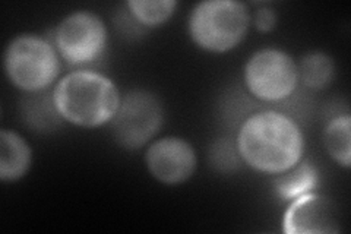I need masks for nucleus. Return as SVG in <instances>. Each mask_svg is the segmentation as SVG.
Here are the masks:
<instances>
[{"label":"nucleus","instance_id":"3","mask_svg":"<svg viewBox=\"0 0 351 234\" xmlns=\"http://www.w3.org/2000/svg\"><path fill=\"white\" fill-rule=\"evenodd\" d=\"M252 22L250 10L237 0H206L189 15L188 28L197 47L221 54L232 51L245 40Z\"/></svg>","mask_w":351,"mask_h":234},{"label":"nucleus","instance_id":"16","mask_svg":"<svg viewBox=\"0 0 351 234\" xmlns=\"http://www.w3.org/2000/svg\"><path fill=\"white\" fill-rule=\"evenodd\" d=\"M210 160L214 169L219 173H234L240 169L241 164H245L241 160L236 141L228 138H221L213 143L210 151Z\"/></svg>","mask_w":351,"mask_h":234},{"label":"nucleus","instance_id":"10","mask_svg":"<svg viewBox=\"0 0 351 234\" xmlns=\"http://www.w3.org/2000/svg\"><path fill=\"white\" fill-rule=\"evenodd\" d=\"M19 116L22 124L29 130L43 135L58 132L64 121L54 104L53 91L47 93V90L22 95L19 100Z\"/></svg>","mask_w":351,"mask_h":234},{"label":"nucleus","instance_id":"15","mask_svg":"<svg viewBox=\"0 0 351 234\" xmlns=\"http://www.w3.org/2000/svg\"><path fill=\"white\" fill-rule=\"evenodd\" d=\"M174 0H128L126 9L144 28L160 27L174 15L178 9Z\"/></svg>","mask_w":351,"mask_h":234},{"label":"nucleus","instance_id":"9","mask_svg":"<svg viewBox=\"0 0 351 234\" xmlns=\"http://www.w3.org/2000/svg\"><path fill=\"white\" fill-rule=\"evenodd\" d=\"M282 226L287 234H337L341 220L332 199L311 192L291 200Z\"/></svg>","mask_w":351,"mask_h":234},{"label":"nucleus","instance_id":"6","mask_svg":"<svg viewBox=\"0 0 351 234\" xmlns=\"http://www.w3.org/2000/svg\"><path fill=\"white\" fill-rule=\"evenodd\" d=\"M249 93L265 103H281L299 85L298 62L284 50L267 47L255 51L245 66Z\"/></svg>","mask_w":351,"mask_h":234},{"label":"nucleus","instance_id":"14","mask_svg":"<svg viewBox=\"0 0 351 234\" xmlns=\"http://www.w3.org/2000/svg\"><path fill=\"white\" fill-rule=\"evenodd\" d=\"M325 150L338 165L350 169L351 165V116L338 115L328 121L324 129Z\"/></svg>","mask_w":351,"mask_h":234},{"label":"nucleus","instance_id":"4","mask_svg":"<svg viewBox=\"0 0 351 234\" xmlns=\"http://www.w3.org/2000/svg\"><path fill=\"white\" fill-rule=\"evenodd\" d=\"M60 56L54 44L36 34L9 41L3 54L8 80L22 93L46 91L60 73Z\"/></svg>","mask_w":351,"mask_h":234},{"label":"nucleus","instance_id":"13","mask_svg":"<svg viewBox=\"0 0 351 234\" xmlns=\"http://www.w3.org/2000/svg\"><path fill=\"white\" fill-rule=\"evenodd\" d=\"M299 82L307 90L322 91L332 84L335 76V65L331 56L322 51H311L304 54L298 63Z\"/></svg>","mask_w":351,"mask_h":234},{"label":"nucleus","instance_id":"12","mask_svg":"<svg viewBox=\"0 0 351 234\" xmlns=\"http://www.w3.org/2000/svg\"><path fill=\"white\" fill-rule=\"evenodd\" d=\"M317 183H319V174L316 167L311 161H303L285 173L278 174L274 180V189L282 200L291 202L295 198L315 192Z\"/></svg>","mask_w":351,"mask_h":234},{"label":"nucleus","instance_id":"2","mask_svg":"<svg viewBox=\"0 0 351 234\" xmlns=\"http://www.w3.org/2000/svg\"><path fill=\"white\" fill-rule=\"evenodd\" d=\"M53 98L64 121L95 129L113 120L122 95L107 75L80 69L63 76L54 85Z\"/></svg>","mask_w":351,"mask_h":234},{"label":"nucleus","instance_id":"17","mask_svg":"<svg viewBox=\"0 0 351 234\" xmlns=\"http://www.w3.org/2000/svg\"><path fill=\"white\" fill-rule=\"evenodd\" d=\"M252 21H254L255 28L259 32H271L277 25V14L272 8L263 6L256 10L255 15L252 16Z\"/></svg>","mask_w":351,"mask_h":234},{"label":"nucleus","instance_id":"8","mask_svg":"<svg viewBox=\"0 0 351 234\" xmlns=\"http://www.w3.org/2000/svg\"><path fill=\"white\" fill-rule=\"evenodd\" d=\"M148 173L157 182L178 186L195 174L197 159L189 141L179 137H166L154 141L145 152Z\"/></svg>","mask_w":351,"mask_h":234},{"label":"nucleus","instance_id":"11","mask_svg":"<svg viewBox=\"0 0 351 234\" xmlns=\"http://www.w3.org/2000/svg\"><path fill=\"white\" fill-rule=\"evenodd\" d=\"M32 150L19 133L2 129L0 132V180L15 183L31 169Z\"/></svg>","mask_w":351,"mask_h":234},{"label":"nucleus","instance_id":"1","mask_svg":"<svg viewBox=\"0 0 351 234\" xmlns=\"http://www.w3.org/2000/svg\"><path fill=\"white\" fill-rule=\"evenodd\" d=\"M236 145L250 169L281 174L302 161L304 138L298 121L277 110H263L241 124Z\"/></svg>","mask_w":351,"mask_h":234},{"label":"nucleus","instance_id":"7","mask_svg":"<svg viewBox=\"0 0 351 234\" xmlns=\"http://www.w3.org/2000/svg\"><path fill=\"white\" fill-rule=\"evenodd\" d=\"M108 32L104 21L90 10L66 15L54 31V47L72 66L93 63L106 51Z\"/></svg>","mask_w":351,"mask_h":234},{"label":"nucleus","instance_id":"5","mask_svg":"<svg viewBox=\"0 0 351 234\" xmlns=\"http://www.w3.org/2000/svg\"><path fill=\"white\" fill-rule=\"evenodd\" d=\"M162 121L164 108L157 94L144 88H135L122 95L110 126L119 147L126 151H138L157 135Z\"/></svg>","mask_w":351,"mask_h":234}]
</instances>
